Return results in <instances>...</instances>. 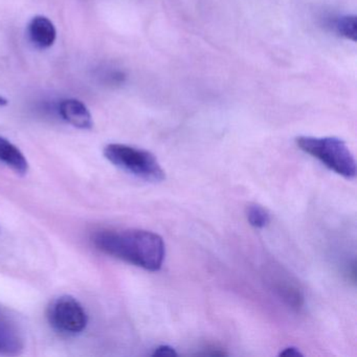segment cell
<instances>
[{
    "label": "cell",
    "mask_w": 357,
    "mask_h": 357,
    "mask_svg": "<svg viewBox=\"0 0 357 357\" xmlns=\"http://www.w3.org/2000/svg\"><path fill=\"white\" fill-rule=\"evenodd\" d=\"M245 214L248 223L255 229H264L271 222L268 211L260 204H248Z\"/></svg>",
    "instance_id": "cell-10"
},
{
    "label": "cell",
    "mask_w": 357,
    "mask_h": 357,
    "mask_svg": "<svg viewBox=\"0 0 357 357\" xmlns=\"http://www.w3.org/2000/svg\"><path fill=\"white\" fill-rule=\"evenodd\" d=\"M29 36L39 49H49L55 43L57 32L55 26L49 18L36 16L29 24Z\"/></svg>",
    "instance_id": "cell-6"
},
{
    "label": "cell",
    "mask_w": 357,
    "mask_h": 357,
    "mask_svg": "<svg viewBox=\"0 0 357 357\" xmlns=\"http://www.w3.org/2000/svg\"><path fill=\"white\" fill-rule=\"evenodd\" d=\"M280 356H303V353L301 352L300 349L296 348V347H287V348H284L283 350L280 352Z\"/></svg>",
    "instance_id": "cell-13"
},
{
    "label": "cell",
    "mask_w": 357,
    "mask_h": 357,
    "mask_svg": "<svg viewBox=\"0 0 357 357\" xmlns=\"http://www.w3.org/2000/svg\"><path fill=\"white\" fill-rule=\"evenodd\" d=\"M59 114L68 124L79 129H91L93 126L91 112L83 102L76 99H66L60 102Z\"/></svg>",
    "instance_id": "cell-5"
},
{
    "label": "cell",
    "mask_w": 357,
    "mask_h": 357,
    "mask_svg": "<svg viewBox=\"0 0 357 357\" xmlns=\"http://www.w3.org/2000/svg\"><path fill=\"white\" fill-rule=\"evenodd\" d=\"M335 30L340 36L355 43L357 37L356 16L348 15L338 18L335 22Z\"/></svg>",
    "instance_id": "cell-11"
},
{
    "label": "cell",
    "mask_w": 357,
    "mask_h": 357,
    "mask_svg": "<svg viewBox=\"0 0 357 357\" xmlns=\"http://www.w3.org/2000/svg\"><path fill=\"white\" fill-rule=\"evenodd\" d=\"M296 144L305 153L347 179L356 176V162L347 144L337 137H298Z\"/></svg>",
    "instance_id": "cell-2"
},
{
    "label": "cell",
    "mask_w": 357,
    "mask_h": 357,
    "mask_svg": "<svg viewBox=\"0 0 357 357\" xmlns=\"http://www.w3.org/2000/svg\"><path fill=\"white\" fill-rule=\"evenodd\" d=\"M153 356H177V352L173 347L169 344H162L154 350Z\"/></svg>",
    "instance_id": "cell-12"
},
{
    "label": "cell",
    "mask_w": 357,
    "mask_h": 357,
    "mask_svg": "<svg viewBox=\"0 0 357 357\" xmlns=\"http://www.w3.org/2000/svg\"><path fill=\"white\" fill-rule=\"evenodd\" d=\"M8 101L5 99V98L0 97V106L7 105Z\"/></svg>",
    "instance_id": "cell-14"
},
{
    "label": "cell",
    "mask_w": 357,
    "mask_h": 357,
    "mask_svg": "<svg viewBox=\"0 0 357 357\" xmlns=\"http://www.w3.org/2000/svg\"><path fill=\"white\" fill-rule=\"evenodd\" d=\"M93 242L104 254L146 271H160L166 256L164 239L145 229H104L93 235Z\"/></svg>",
    "instance_id": "cell-1"
},
{
    "label": "cell",
    "mask_w": 357,
    "mask_h": 357,
    "mask_svg": "<svg viewBox=\"0 0 357 357\" xmlns=\"http://www.w3.org/2000/svg\"><path fill=\"white\" fill-rule=\"evenodd\" d=\"M47 319L56 331L76 335L84 331L89 323V315L74 296H61L50 304Z\"/></svg>",
    "instance_id": "cell-4"
},
{
    "label": "cell",
    "mask_w": 357,
    "mask_h": 357,
    "mask_svg": "<svg viewBox=\"0 0 357 357\" xmlns=\"http://www.w3.org/2000/svg\"><path fill=\"white\" fill-rule=\"evenodd\" d=\"M275 283V291L279 294L280 298H283L291 308L298 309L302 307L304 303V296L298 286L294 285L288 279L282 277L279 278Z\"/></svg>",
    "instance_id": "cell-9"
},
{
    "label": "cell",
    "mask_w": 357,
    "mask_h": 357,
    "mask_svg": "<svg viewBox=\"0 0 357 357\" xmlns=\"http://www.w3.org/2000/svg\"><path fill=\"white\" fill-rule=\"evenodd\" d=\"M24 350V342L17 330L6 323L0 321V355L15 356Z\"/></svg>",
    "instance_id": "cell-8"
},
{
    "label": "cell",
    "mask_w": 357,
    "mask_h": 357,
    "mask_svg": "<svg viewBox=\"0 0 357 357\" xmlns=\"http://www.w3.org/2000/svg\"><path fill=\"white\" fill-rule=\"evenodd\" d=\"M104 156L121 170L149 183H160L166 178L158 158L147 150L110 144L104 148Z\"/></svg>",
    "instance_id": "cell-3"
},
{
    "label": "cell",
    "mask_w": 357,
    "mask_h": 357,
    "mask_svg": "<svg viewBox=\"0 0 357 357\" xmlns=\"http://www.w3.org/2000/svg\"><path fill=\"white\" fill-rule=\"evenodd\" d=\"M0 162L20 175L29 172V162L26 156L11 142L0 137Z\"/></svg>",
    "instance_id": "cell-7"
}]
</instances>
